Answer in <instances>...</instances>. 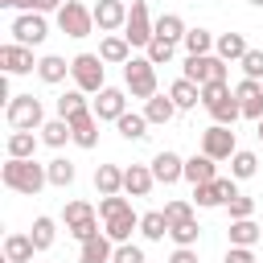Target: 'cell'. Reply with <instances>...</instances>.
<instances>
[{
  "instance_id": "41",
  "label": "cell",
  "mask_w": 263,
  "mask_h": 263,
  "mask_svg": "<svg viewBox=\"0 0 263 263\" xmlns=\"http://www.w3.org/2000/svg\"><path fill=\"white\" fill-rule=\"evenodd\" d=\"M197 234H201L197 218H189V222H177V226L168 230V238H173L177 247H193V242H197Z\"/></svg>"
},
{
  "instance_id": "30",
  "label": "cell",
  "mask_w": 263,
  "mask_h": 263,
  "mask_svg": "<svg viewBox=\"0 0 263 263\" xmlns=\"http://www.w3.org/2000/svg\"><path fill=\"white\" fill-rule=\"evenodd\" d=\"M214 49H218V58H226V62H242L247 37H242V33H222V37L214 41Z\"/></svg>"
},
{
  "instance_id": "52",
  "label": "cell",
  "mask_w": 263,
  "mask_h": 263,
  "mask_svg": "<svg viewBox=\"0 0 263 263\" xmlns=\"http://www.w3.org/2000/svg\"><path fill=\"white\" fill-rule=\"evenodd\" d=\"M0 4H4V8H12V4H16V0H0Z\"/></svg>"
},
{
  "instance_id": "36",
  "label": "cell",
  "mask_w": 263,
  "mask_h": 263,
  "mask_svg": "<svg viewBox=\"0 0 263 263\" xmlns=\"http://www.w3.org/2000/svg\"><path fill=\"white\" fill-rule=\"evenodd\" d=\"M255 173H259V156H255V152H242V148H238V152L230 156V177L247 181V177H255Z\"/></svg>"
},
{
  "instance_id": "37",
  "label": "cell",
  "mask_w": 263,
  "mask_h": 263,
  "mask_svg": "<svg viewBox=\"0 0 263 263\" xmlns=\"http://www.w3.org/2000/svg\"><path fill=\"white\" fill-rule=\"evenodd\" d=\"M33 152H37V136H33V132H12V136H8V156L29 160Z\"/></svg>"
},
{
  "instance_id": "51",
  "label": "cell",
  "mask_w": 263,
  "mask_h": 263,
  "mask_svg": "<svg viewBox=\"0 0 263 263\" xmlns=\"http://www.w3.org/2000/svg\"><path fill=\"white\" fill-rule=\"evenodd\" d=\"M168 263H197V251H193V247H177V251L168 255Z\"/></svg>"
},
{
  "instance_id": "29",
  "label": "cell",
  "mask_w": 263,
  "mask_h": 263,
  "mask_svg": "<svg viewBox=\"0 0 263 263\" xmlns=\"http://www.w3.org/2000/svg\"><path fill=\"white\" fill-rule=\"evenodd\" d=\"M144 115H148V123H168L177 115V103L168 95H152V99H144Z\"/></svg>"
},
{
  "instance_id": "32",
  "label": "cell",
  "mask_w": 263,
  "mask_h": 263,
  "mask_svg": "<svg viewBox=\"0 0 263 263\" xmlns=\"http://www.w3.org/2000/svg\"><path fill=\"white\" fill-rule=\"evenodd\" d=\"M210 115H214V123H226V127H234V119L242 115V107H238V99H234V90L226 95V99H218L214 107H205Z\"/></svg>"
},
{
  "instance_id": "5",
  "label": "cell",
  "mask_w": 263,
  "mask_h": 263,
  "mask_svg": "<svg viewBox=\"0 0 263 263\" xmlns=\"http://www.w3.org/2000/svg\"><path fill=\"white\" fill-rule=\"evenodd\" d=\"M181 78H189V82H197V86H205V82H226V58H218V53H189Z\"/></svg>"
},
{
  "instance_id": "40",
  "label": "cell",
  "mask_w": 263,
  "mask_h": 263,
  "mask_svg": "<svg viewBox=\"0 0 263 263\" xmlns=\"http://www.w3.org/2000/svg\"><path fill=\"white\" fill-rule=\"evenodd\" d=\"M82 95H86V90H78V86H74V90H66V95L58 99V115H62V119H70V115L86 111V99H82Z\"/></svg>"
},
{
  "instance_id": "4",
  "label": "cell",
  "mask_w": 263,
  "mask_h": 263,
  "mask_svg": "<svg viewBox=\"0 0 263 263\" xmlns=\"http://www.w3.org/2000/svg\"><path fill=\"white\" fill-rule=\"evenodd\" d=\"M8 123H12V132H33V127H41V123H45L41 99H33V95H12V99H8Z\"/></svg>"
},
{
  "instance_id": "20",
  "label": "cell",
  "mask_w": 263,
  "mask_h": 263,
  "mask_svg": "<svg viewBox=\"0 0 263 263\" xmlns=\"http://www.w3.org/2000/svg\"><path fill=\"white\" fill-rule=\"evenodd\" d=\"M111 255H115V242L107 238V230H99L95 238H86V242H82L78 263H111Z\"/></svg>"
},
{
  "instance_id": "2",
  "label": "cell",
  "mask_w": 263,
  "mask_h": 263,
  "mask_svg": "<svg viewBox=\"0 0 263 263\" xmlns=\"http://www.w3.org/2000/svg\"><path fill=\"white\" fill-rule=\"evenodd\" d=\"M62 222H66V230H70L78 242H86V238L99 234V210H95L90 201H66Z\"/></svg>"
},
{
  "instance_id": "31",
  "label": "cell",
  "mask_w": 263,
  "mask_h": 263,
  "mask_svg": "<svg viewBox=\"0 0 263 263\" xmlns=\"http://www.w3.org/2000/svg\"><path fill=\"white\" fill-rule=\"evenodd\" d=\"M115 127H119V136H123V140H144V136H148V115L123 111V115L115 119Z\"/></svg>"
},
{
  "instance_id": "35",
  "label": "cell",
  "mask_w": 263,
  "mask_h": 263,
  "mask_svg": "<svg viewBox=\"0 0 263 263\" xmlns=\"http://www.w3.org/2000/svg\"><path fill=\"white\" fill-rule=\"evenodd\" d=\"M144 49H148L144 58H148L152 66H164V62H173V53H177V41H168V37H152Z\"/></svg>"
},
{
  "instance_id": "14",
  "label": "cell",
  "mask_w": 263,
  "mask_h": 263,
  "mask_svg": "<svg viewBox=\"0 0 263 263\" xmlns=\"http://www.w3.org/2000/svg\"><path fill=\"white\" fill-rule=\"evenodd\" d=\"M234 99H238V107H242V115L247 119H263V86H259V78H242L238 86H234Z\"/></svg>"
},
{
  "instance_id": "23",
  "label": "cell",
  "mask_w": 263,
  "mask_h": 263,
  "mask_svg": "<svg viewBox=\"0 0 263 263\" xmlns=\"http://www.w3.org/2000/svg\"><path fill=\"white\" fill-rule=\"evenodd\" d=\"M132 230H140L136 210H123V214L107 218V238H111V242H127V238H132Z\"/></svg>"
},
{
  "instance_id": "46",
  "label": "cell",
  "mask_w": 263,
  "mask_h": 263,
  "mask_svg": "<svg viewBox=\"0 0 263 263\" xmlns=\"http://www.w3.org/2000/svg\"><path fill=\"white\" fill-rule=\"evenodd\" d=\"M238 66H242V74H247V78H263V49H247Z\"/></svg>"
},
{
  "instance_id": "49",
  "label": "cell",
  "mask_w": 263,
  "mask_h": 263,
  "mask_svg": "<svg viewBox=\"0 0 263 263\" xmlns=\"http://www.w3.org/2000/svg\"><path fill=\"white\" fill-rule=\"evenodd\" d=\"M226 95H230V86H226V82H205V86H201V107H214V103H218V99H226Z\"/></svg>"
},
{
  "instance_id": "10",
  "label": "cell",
  "mask_w": 263,
  "mask_h": 263,
  "mask_svg": "<svg viewBox=\"0 0 263 263\" xmlns=\"http://www.w3.org/2000/svg\"><path fill=\"white\" fill-rule=\"evenodd\" d=\"M201 152H205V156H214V160H230V156L238 152V144H234V132H230L226 123H214V127H205V132H201Z\"/></svg>"
},
{
  "instance_id": "9",
  "label": "cell",
  "mask_w": 263,
  "mask_h": 263,
  "mask_svg": "<svg viewBox=\"0 0 263 263\" xmlns=\"http://www.w3.org/2000/svg\"><path fill=\"white\" fill-rule=\"evenodd\" d=\"M8 33H12V41H21V45H29V49H33V45H41V41L49 37V25H45V16H41V12H21V16L12 21V29H8Z\"/></svg>"
},
{
  "instance_id": "42",
  "label": "cell",
  "mask_w": 263,
  "mask_h": 263,
  "mask_svg": "<svg viewBox=\"0 0 263 263\" xmlns=\"http://www.w3.org/2000/svg\"><path fill=\"white\" fill-rule=\"evenodd\" d=\"M53 234H58L53 218H37V222H33V247H37V251H49V247H53Z\"/></svg>"
},
{
  "instance_id": "26",
  "label": "cell",
  "mask_w": 263,
  "mask_h": 263,
  "mask_svg": "<svg viewBox=\"0 0 263 263\" xmlns=\"http://www.w3.org/2000/svg\"><path fill=\"white\" fill-rule=\"evenodd\" d=\"M37 132H41V140H45L49 148H62L66 140H74V127H70V119H62V115H58V119H45Z\"/></svg>"
},
{
  "instance_id": "15",
  "label": "cell",
  "mask_w": 263,
  "mask_h": 263,
  "mask_svg": "<svg viewBox=\"0 0 263 263\" xmlns=\"http://www.w3.org/2000/svg\"><path fill=\"white\" fill-rule=\"evenodd\" d=\"M152 185H156L152 164H127V168H123V193H127V197H148Z\"/></svg>"
},
{
  "instance_id": "27",
  "label": "cell",
  "mask_w": 263,
  "mask_h": 263,
  "mask_svg": "<svg viewBox=\"0 0 263 263\" xmlns=\"http://www.w3.org/2000/svg\"><path fill=\"white\" fill-rule=\"evenodd\" d=\"M95 189L107 197V193H123V168L119 164H99L95 168Z\"/></svg>"
},
{
  "instance_id": "33",
  "label": "cell",
  "mask_w": 263,
  "mask_h": 263,
  "mask_svg": "<svg viewBox=\"0 0 263 263\" xmlns=\"http://www.w3.org/2000/svg\"><path fill=\"white\" fill-rule=\"evenodd\" d=\"M168 230H173V226H168L164 210H152V214H144V218H140V234H144V238H152V242H160Z\"/></svg>"
},
{
  "instance_id": "8",
  "label": "cell",
  "mask_w": 263,
  "mask_h": 263,
  "mask_svg": "<svg viewBox=\"0 0 263 263\" xmlns=\"http://www.w3.org/2000/svg\"><path fill=\"white\" fill-rule=\"evenodd\" d=\"M123 37H127L132 45H148V41L156 37V21H152V12H148L144 0H132V8H127V25H123Z\"/></svg>"
},
{
  "instance_id": "43",
  "label": "cell",
  "mask_w": 263,
  "mask_h": 263,
  "mask_svg": "<svg viewBox=\"0 0 263 263\" xmlns=\"http://www.w3.org/2000/svg\"><path fill=\"white\" fill-rule=\"evenodd\" d=\"M123 210H132L123 193H107V197L99 201V218H103V222H107V218H115V214H123Z\"/></svg>"
},
{
  "instance_id": "21",
  "label": "cell",
  "mask_w": 263,
  "mask_h": 263,
  "mask_svg": "<svg viewBox=\"0 0 263 263\" xmlns=\"http://www.w3.org/2000/svg\"><path fill=\"white\" fill-rule=\"evenodd\" d=\"M214 164H218V160L205 156V152H201V156H189V160H185V181H189V185H205V181H214V177H218Z\"/></svg>"
},
{
  "instance_id": "44",
  "label": "cell",
  "mask_w": 263,
  "mask_h": 263,
  "mask_svg": "<svg viewBox=\"0 0 263 263\" xmlns=\"http://www.w3.org/2000/svg\"><path fill=\"white\" fill-rule=\"evenodd\" d=\"M226 210H230V218H251V214H255V197H247V193H234V197L226 201Z\"/></svg>"
},
{
  "instance_id": "1",
  "label": "cell",
  "mask_w": 263,
  "mask_h": 263,
  "mask_svg": "<svg viewBox=\"0 0 263 263\" xmlns=\"http://www.w3.org/2000/svg\"><path fill=\"white\" fill-rule=\"evenodd\" d=\"M0 177H4V185H8V189L25 193V197H37V193L49 185V173H45V164H37L33 156H29V160H21V156H8V164L0 168Z\"/></svg>"
},
{
  "instance_id": "24",
  "label": "cell",
  "mask_w": 263,
  "mask_h": 263,
  "mask_svg": "<svg viewBox=\"0 0 263 263\" xmlns=\"http://www.w3.org/2000/svg\"><path fill=\"white\" fill-rule=\"evenodd\" d=\"M263 238V226H255L251 218H230V247H255Z\"/></svg>"
},
{
  "instance_id": "6",
  "label": "cell",
  "mask_w": 263,
  "mask_h": 263,
  "mask_svg": "<svg viewBox=\"0 0 263 263\" xmlns=\"http://www.w3.org/2000/svg\"><path fill=\"white\" fill-rule=\"evenodd\" d=\"M123 86L132 90V99H152L156 95V66L148 58H132L123 66Z\"/></svg>"
},
{
  "instance_id": "54",
  "label": "cell",
  "mask_w": 263,
  "mask_h": 263,
  "mask_svg": "<svg viewBox=\"0 0 263 263\" xmlns=\"http://www.w3.org/2000/svg\"><path fill=\"white\" fill-rule=\"evenodd\" d=\"M251 4H255V8H263V0H251Z\"/></svg>"
},
{
  "instance_id": "38",
  "label": "cell",
  "mask_w": 263,
  "mask_h": 263,
  "mask_svg": "<svg viewBox=\"0 0 263 263\" xmlns=\"http://www.w3.org/2000/svg\"><path fill=\"white\" fill-rule=\"evenodd\" d=\"M45 173H49V185H58V189H66V185H74V164H70L66 156H58V160H49V164H45Z\"/></svg>"
},
{
  "instance_id": "47",
  "label": "cell",
  "mask_w": 263,
  "mask_h": 263,
  "mask_svg": "<svg viewBox=\"0 0 263 263\" xmlns=\"http://www.w3.org/2000/svg\"><path fill=\"white\" fill-rule=\"evenodd\" d=\"M111 263H144V251H140V247H132V242H115Z\"/></svg>"
},
{
  "instance_id": "22",
  "label": "cell",
  "mask_w": 263,
  "mask_h": 263,
  "mask_svg": "<svg viewBox=\"0 0 263 263\" xmlns=\"http://www.w3.org/2000/svg\"><path fill=\"white\" fill-rule=\"evenodd\" d=\"M168 99L177 103V111H189V107H197V103H201V86H197V82H189V78H177V82L168 86Z\"/></svg>"
},
{
  "instance_id": "28",
  "label": "cell",
  "mask_w": 263,
  "mask_h": 263,
  "mask_svg": "<svg viewBox=\"0 0 263 263\" xmlns=\"http://www.w3.org/2000/svg\"><path fill=\"white\" fill-rule=\"evenodd\" d=\"M33 251H37V247H33V234H8V238H4V259H8V263H29Z\"/></svg>"
},
{
  "instance_id": "50",
  "label": "cell",
  "mask_w": 263,
  "mask_h": 263,
  "mask_svg": "<svg viewBox=\"0 0 263 263\" xmlns=\"http://www.w3.org/2000/svg\"><path fill=\"white\" fill-rule=\"evenodd\" d=\"M222 263H259V259H255V251H251V247H230Z\"/></svg>"
},
{
  "instance_id": "11",
  "label": "cell",
  "mask_w": 263,
  "mask_h": 263,
  "mask_svg": "<svg viewBox=\"0 0 263 263\" xmlns=\"http://www.w3.org/2000/svg\"><path fill=\"white\" fill-rule=\"evenodd\" d=\"M234 193H238V189H234L230 177H214V181H205V185H193V205L214 210V205H226Z\"/></svg>"
},
{
  "instance_id": "39",
  "label": "cell",
  "mask_w": 263,
  "mask_h": 263,
  "mask_svg": "<svg viewBox=\"0 0 263 263\" xmlns=\"http://www.w3.org/2000/svg\"><path fill=\"white\" fill-rule=\"evenodd\" d=\"M214 41H218V37H214L210 29H189L181 45H185L189 53H210V49H214Z\"/></svg>"
},
{
  "instance_id": "45",
  "label": "cell",
  "mask_w": 263,
  "mask_h": 263,
  "mask_svg": "<svg viewBox=\"0 0 263 263\" xmlns=\"http://www.w3.org/2000/svg\"><path fill=\"white\" fill-rule=\"evenodd\" d=\"M164 218H168V226L189 222V218H193V201H168V205H164Z\"/></svg>"
},
{
  "instance_id": "13",
  "label": "cell",
  "mask_w": 263,
  "mask_h": 263,
  "mask_svg": "<svg viewBox=\"0 0 263 263\" xmlns=\"http://www.w3.org/2000/svg\"><path fill=\"white\" fill-rule=\"evenodd\" d=\"M127 25V4L123 0H99L95 4V29L99 33H115Z\"/></svg>"
},
{
  "instance_id": "34",
  "label": "cell",
  "mask_w": 263,
  "mask_h": 263,
  "mask_svg": "<svg viewBox=\"0 0 263 263\" xmlns=\"http://www.w3.org/2000/svg\"><path fill=\"white\" fill-rule=\"evenodd\" d=\"M185 21L177 16V12H164V16H156V37H168V41H185Z\"/></svg>"
},
{
  "instance_id": "3",
  "label": "cell",
  "mask_w": 263,
  "mask_h": 263,
  "mask_svg": "<svg viewBox=\"0 0 263 263\" xmlns=\"http://www.w3.org/2000/svg\"><path fill=\"white\" fill-rule=\"evenodd\" d=\"M58 29L66 33V37H90L95 33V8H86V4H78V0H66L62 8H58Z\"/></svg>"
},
{
  "instance_id": "48",
  "label": "cell",
  "mask_w": 263,
  "mask_h": 263,
  "mask_svg": "<svg viewBox=\"0 0 263 263\" xmlns=\"http://www.w3.org/2000/svg\"><path fill=\"white\" fill-rule=\"evenodd\" d=\"M66 0H16L12 8H21V12H58Z\"/></svg>"
},
{
  "instance_id": "17",
  "label": "cell",
  "mask_w": 263,
  "mask_h": 263,
  "mask_svg": "<svg viewBox=\"0 0 263 263\" xmlns=\"http://www.w3.org/2000/svg\"><path fill=\"white\" fill-rule=\"evenodd\" d=\"M70 127H74V144L78 148H95L99 144V115L90 107L78 111V115H70Z\"/></svg>"
},
{
  "instance_id": "16",
  "label": "cell",
  "mask_w": 263,
  "mask_h": 263,
  "mask_svg": "<svg viewBox=\"0 0 263 263\" xmlns=\"http://www.w3.org/2000/svg\"><path fill=\"white\" fill-rule=\"evenodd\" d=\"M90 111L99 115V123H103V119H119V115L127 111V99H123V90H119V86H103Z\"/></svg>"
},
{
  "instance_id": "19",
  "label": "cell",
  "mask_w": 263,
  "mask_h": 263,
  "mask_svg": "<svg viewBox=\"0 0 263 263\" xmlns=\"http://www.w3.org/2000/svg\"><path fill=\"white\" fill-rule=\"evenodd\" d=\"M99 58H103L107 66H127V62H132V41H127L123 33H111V37H103Z\"/></svg>"
},
{
  "instance_id": "7",
  "label": "cell",
  "mask_w": 263,
  "mask_h": 263,
  "mask_svg": "<svg viewBox=\"0 0 263 263\" xmlns=\"http://www.w3.org/2000/svg\"><path fill=\"white\" fill-rule=\"evenodd\" d=\"M103 58L99 53H78L74 62H70V74H74V86L78 90H86V95H99L103 90Z\"/></svg>"
},
{
  "instance_id": "18",
  "label": "cell",
  "mask_w": 263,
  "mask_h": 263,
  "mask_svg": "<svg viewBox=\"0 0 263 263\" xmlns=\"http://www.w3.org/2000/svg\"><path fill=\"white\" fill-rule=\"evenodd\" d=\"M152 177L160 181V185H173V181H181L185 177V160L177 156V152H156V160H152Z\"/></svg>"
},
{
  "instance_id": "25",
  "label": "cell",
  "mask_w": 263,
  "mask_h": 263,
  "mask_svg": "<svg viewBox=\"0 0 263 263\" xmlns=\"http://www.w3.org/2000/svg\"><path fill=\"white\" fill-rule=\"evenodd\" d=\"M37 74H41V82L58 86V82H66V74H70V62H66V58H58V53H45V58L37 62Z\"/></svg>"
},
{
  "instance_id": "53",
  "label": "cell",
  "mask_w": 263,
  "mask_h": 263,
  "mask_svg": "<svg viewBox=\"0 0 263 263\" xmlns=\"http://www.w3.org/2000/svg\"><path fill=\"white\" fill-rule=\"evenodd\" d=\"M259 144H263V119H259Z\"/></svg>"
},
{
  "instance_id": "12",
  "label": "cell",
  "mask_w": 263,
  "mask_h": 263,
  "mask_svg": "<svg viewBox=\"0 0 263 263\" xmlns=\"http://www.w3.org/2000/svg\"><path fill=\"white\" fill-rule=\"evenodd\" d=\"M0 66H4V74H29V70H37L33 49H29V45H21V41L0 45Z\"/></svg>"
}]
</instances>
